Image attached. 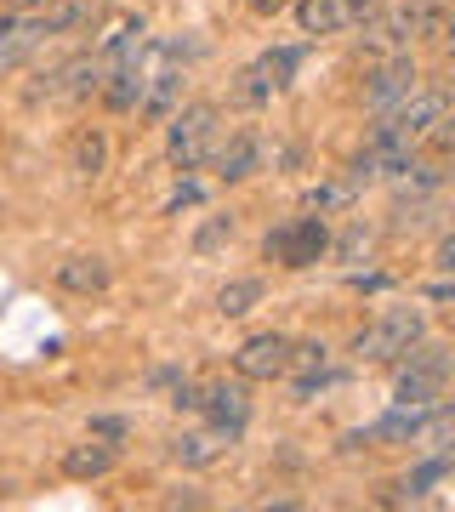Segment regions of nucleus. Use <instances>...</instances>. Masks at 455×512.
<instances>
[{"label": "nucleus", "mask_w": 455, "mask_h": 512, "mask_svg": "<svg viewBox=\"0 0 455 512\" xmlns=\"http://www.w3.org/2000/svg\"><path fill=\"white\" fill-rule=\"evenodd\" d=\"M114 467H120V444H103V439H80L63 450V461H57V473L69 478V484H97V478H109Z\"/></svg>", "instance_id": "12"}, {"label": "nucleus", "mask_w": 455, "mask_h": 512, "mask_svg": "<svg viewBox=\"0 0 455 512\" xmlns=\"http://www.w3.org/2000/svg\"><path fill=\"white\" fill-rule=\"evenodd\" d=\"M302 57H308V46H279V52L256 57L251 69L234 80V103L239 109H262V103H273V97L291 86V74L302 69Z\"/></svg>", "instance_id": "5"}, {"label": "nucleus", "mask_w": 455, "mask_h": 512, "mask_svg": "<svg viewBox=\"0 0 455 512\" xmlns=\"http://www.w3.org/2000/svg\"><path fill=\"white\" fill-rule=\"evenodd\" d=\"M262 154H268V143H262L256 131H234V137H222L217 154H211L217 183H245V177H256V171H262Z\"/></svg>", "instance_id": "15"}, {"label": "nucleus", "mask_w": 455, "mask_h": 512, "mask_svg": "<svg viewBox=\"0 0 455 512\" xmlns=\"http://www.w3.org/2000/svg\"><path fill=\"white\" fill-rule=\"evenodd\" d=\"M433 274H455V239L450 234H438V245H433Z\"/></svg>", "instance_id": "28"}, {"label": "nucleus", "mask_w": 455, "mask_h": 512, "mask_svg": "<svg viewBox=\"0 0 455 512\" xmlns=\"http://www.w3.org/2000/svg\"><path fill=\"white\" fill-rule=\"evenodd\" d=\"M427 336V313L416 308V302H399V308H382L370 325L353 336V359L359 365H393L410 342H421Z\"/></svg>", "instance_id": "2"}, {"label": "nucleus", "mask_w": 455, "mask_h": 512, "mask_svg": "<svg viewBox=\"0 0 455 512\" xmlns=\"http://www.w3.org/2000/svg\"><path fill=\"white\" fill-rule=\"evenodd\" d=\"M291 6H296L302 35L325 40V35H347V29H359L382 0H291Z\"/></svg>", "instance_id": "9"}, {"label": "nucleus", "mask_w": 455, "mask_h": 512, "mask_svg": "<svg viewBox=\"0 0 455 512\" xmlns=\"http://www.w3.org/2000/svg\"><path fill=\"white\" fill-rule=\"evenodd\" d=\"M52 285L57 291H69V296H103L114 285V262L109 256H63L52 268Z\"/></svg>", "instance_id": "13"}, {"label": "nucleus", "mask_w": 455, "mask_h": 512, "mask_svg": "<svg viewBox=\"0 0 455 512\" xmlns=\"http://www.w3.org/2000/svg\"><path fill=\"white\" fill-rule=\"evenodd\" d=\"M291 376V399L296 404H313L319 393H330V387L342 382L347 370H330V365H313V370H285Z\"/></svg>", "instance_id": "22"}, {"label": "nucleus", "mask_w": 455, "mask_h": 512, "mask_svg": "<svg viewBox=\"0 0 455 512\" xmlns=\"http://www.w3.org/2000/svg\"><path fill=\"white\" fill-rule=\"evenodd\" d=\"M421 416H427V404H393L376 427H364L359 439H376V444H410L416 439V427H421ZM353 439V444H359Z\"/></svg>", "instance_id": "20"}, {"label": "nucleus", "mask_w": 455, "mask_h": 512, "mask_svg": "<svg viewBox=\"0 0 455 512\" xmlns=\"http://www.w3.org/2000/svg\"><path fill=\"white\" fill-rule=\"evenodd\" d=\"M262 296H268V285H262V279H228V285L217 291V313H222V319H245Z\"/></svg>", "instance_id": "21"}, {"label": "nucleus", "mask_w": 455, "mask_h": 512, "mask_svg": "<svg viewBox=\"0 0 455 512\" xmlns=\"http://www.w3.org/2000/svg\"><path fill=\"white\" fill-rule=\"evenodd\" d=\"M353 200H359V188L347 183V177H336V183H313V188H308V211H319V217H330V211H347Z\"/></svg>", "instance_id": "24"}, {"label": "nucleus", "mask_w": 455, "mask_h": 512, "mask_svg": "<svg viewBox=\"0 0 455 512\" xmlns=\"http://www.w3.org/2000/svg\"><path fill=\"white\" fill-rule=\"evenodd\" d=\"M143 40H148V23H143V18H126V23H114L109 35H103V46H97L91 57L103 63V74H109V69H126V63H137Z\"/></svg>", "instance_id": "18"}, {"label": "nucleus", "mask_w": 455, "mask_h": 512, "mask_svg": "<svg viewBox=\"0 0 455 512\" xmlns=\"http://www.w3.org/2000/svg\"><path fill=\"white\" fill-rule=\"evenodd\" d=\"M222 143V109L217 103H182L171 120H165V160H171V171H205L211 165V154H217Z\"/></svg>", "instance_id": "1"}, {"label": "nucleus", "mask_w": 455, "mask_h": 512, "mask_svg": "<svg viewBox=\"0 0 455 512\" xmlns=\"http://www.w3.org/2000/svg\"><path fill=\"white\" fill-rule=\"evenodd\" d=\"M359 29H364L359 46L370 57H393V52H410V46H416V29H410V12H404V6L399 12H382V6H376Z\"/></svg>", "instance_id": "14"}, {"label": "nucleus", "mask_w": 455, "mask_h": 512, "mask_svg": "<svg viewBox=\"0 0 455 512\" xmlns=\"http://www.w3.org/2000/svg\"><path fill=\"white\" fill-rule=\"evenodd\" d=\"M370 239H376V234H370L364 222H353V228H347V234L330 245V251L342 256V262H364V256H370Z\"/></svg>", "instance_id": "25"}, {"label": "nucleus", "mask_w": 455, "mask_h": 512, "mask_svg": "<svg viewBox=\"0 0 455 512\" xmlns=\"http://www.w3.org/2000/svg\"><path fill=\"white\" fill-rule=\"evenodd\" d=\"M399 382H393V399L399 404H433L444 387H450V348L444 342H410V348L393 359Z\"/></svg>", "instance_id": "3"}, {"label": "nucleus", "mask_w": 455, "mask_h": 512, "mask_svg": "<svg viewBox=\"0 0 455 512\" xmlns=\"http://www.w3.org/2000/svg\"><path fill=\"white\" fill-rule=\"evenodd\" d=\"M285 370H291V336L285 330H262V336H245L234 348L239 382H285Z\"/></svg>", "instance_id": "7"}, {"label": "nucleus", "mask_w": 455, "mask_h": 512, "mask_svg": "<svg viewBox=\"0 0 455 512\" xmlns=\"http://www.w3.org/2000/svg\"><path fill=\"white\" fill-rule=\"evenodd\" d=\"M245 6H251L256 18H279V12H285V6H291V0H245Z\"/></svg>", "instance_id": "31"}, {"label": "nucleus", "mask_w": 455, "mask_h": 512, "mask_svg": "<svg viewBox=\"0 0 455 512\" xmlns=\"http://www.w3.org/2000/svg\"><path fill=\"white\" fill-rule=\"evenodd\" d=\"M200 200H205V188L188 183V188H177V194H171V205H165V211H182V205H200Z\"/></svg>", "instance_id": "30"}, {"label": "nucleus", "mask_w": 455, "mask_h": 512, "mask_svg": "<svg viewBox=\"0 0 455 512\" xmlns=\"http://www.w3.org/2000/svg\"><path fill=\"white\" fill-rule=\"evenodd\" d=\"M40 46H46L40 12H0V80H6V74H18Z\"/></svg>", "instance_id": "11"}, {"label": "nucleus", "mask_w": 455, "mask_h": 512, "mask_svg": "<svg viewBox=\"0 0 455 512\" xmlns=\"http://www.w3.org/2000/svg\"><path fill=\"white\" fill-rule=\"evenodd\" d=\"M228 239H234V211H211V217L194 228V256H217Z\"/></svg>", "instance_id": "23"}, {"label": "nucleus", "mask_w": 455, "mask_h": 512, "mask_svg": "<svg viewBox=\"0 0 455 512\" xmlns=\"http://www.w3.org/2000/svg\"><path fill=\"white\" fill-rule=\"evenodd\" d=\"M91 439L126 444V439H131V421H126V416H91Z\"/></svg>", "instance_id": "26"}, {"label": "nucleus", "mask_w": 455, "mask_h": 512, "mask_svg": "<svg viewBox=\"0 0 455 512\" xmlns=\"http://www.w3.org/2000/svg\"><path fill=\"white\" fill-rule=\"evenodd\" d=\"M52 0H0V12H46Z\"/></svg>", "instance_id": "32"}, {"label": "nucleus", "mask_w": 455, "mask_h": 512, "mask_svg": "<svg viewBox=\"0 0 455 512\" xmlns=\"http://www.w3.org/2000/svg\"><path fill=\"white\" fill-rule=\"evenodd\" d=\"M262 251H268V262H279V268L302 274V268H313V262H325V256H330V222L319 217V211L279 222V228L262 239Z\"/></svg>", "instance_id": "4"}, {"label": "nucleus", "mask_w": 455, "mask_h": 512, "mask_svg": "<svg viewBox=\"0 0 455 512\" xmlns=\"http://www.w3.org/2000/svg\"><path fill=\"white\" fill-rule=\"evenodd\" d=\"M313 365H330L325 342H291V370H313Z\"/></svg>", "instance_id": "27"}, {"label": "nucleus", "mask_w": 455, "mask_h": 512, "mask_svg": "<svg viewBox=\"0 0 455 512\" xmlns=\"http://www.w3.org/2000/svg\"><path fill=\"white\" fill-rule=\"evenodd\" d=\"M200 416H205V427H217L228 444H239L245 439V427H251V382H211L200 393Z\"/></svg>", "instance_id": "8"}, {"label": "nucleus", "mask_w": 455, "mask_h": 512, "mask_svg": "<svg viewBox=\"0 0 455 512\" xmlns=\"http://www.w3.org/2000/svg\"><path fill=\"white\" fill-rule=\"evenodd\" d=\"M143 97H137V126H165L171 114L182 109V92H188V69L182 63H160V69H143Z\"/></svg>", "instance_id": "10"}, {"label": "nucleus", "mask_w": 455, "mask_h": 512, "mask_svg": "<svg viewBox=\"0 0 455 512\" xmlns=\"http://www.w3.org/2000/svg\"><path fill=\"white\" fill-rule=\"evenodd\" d=\"M427 302H433V308H450V302H455V285H450V274H438L433 285H427Z\"/></svg>", "instance_id": "29"}, {"label": "nucleus", "mask_w": 455, "mask_h": 512, "mask_svg": "<svg viewBox=\"0 0 455 512\" xmlns=\"http://www.w3.org/2000/svg\"><path fill=\"white\" fill-rule=\"evenodd\" d=\"M421 86V69L410 52H393V57H376V69L364 74V109L370 114H387L399 109L404 97Z\"/></svg>", "instance_id": "6"}, {"label": "nucleus", "mask_w": 455, "mask_h": 512, "mask_svg": "<svg viewBox=\"0 0 455 512\" xmlns=\"http://www.w3.org/2000/svg\"><path fill=\"white\" fill-rule=\"evenodd\" d=\"M103 6H109V0H52V6L40 12V29H46V40L52 35H86V29L103 23Z\"/></svg>", "instance_id": "17"}, {"label": "nucleus", "mask_w": 455, "mask_h": 512, "mask_svg": "<svg viewBox=\"0 0 455 512\" xmlns=\"http://www.w3.org/2000/svg\"><path fill=\"white\" fill-rule=\"evenodd\" d=\"M182 382V370H154V376H148V387H160V393H165V387H177Z\"/></svg>", "instance_id": "33"}, {"label": "nucleus", "mask_w": 455, "mask_h": 512, "mask_svg": "<svg viewBox=\"0 0 455 512\" xmlns=\"http://www.w3.org/2000/svg\"><path fill=\"white\" fill-rule=\"evenodd\" d=\"M228 450H234V444L222 439L217 427H194V433H177V439L165 444V456L177 461L182 473H205V467H217Z\"/></svg>", "instance_id": "16"}, {"label": "nucleus", "mask_w": 455, "mask_h": 512, "mask_svg": "<svg viewBox=\"0 0 455 512\" xmlns=\"http://www.w3.org/2000/svg\"><path fill=\"white\" fill-rule=\"evenodd\" d=\"M69 171L80 177V183H97V177L109 171V137H103L97 126H86L69 143Z\"/></svg>", "instance_id": "19"}]
</instances>
